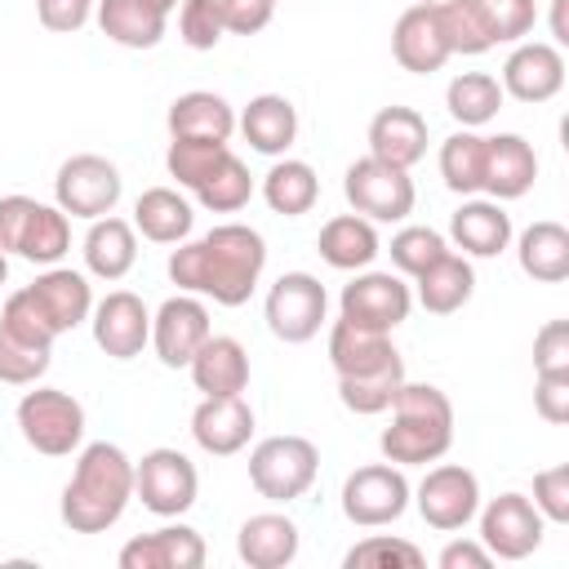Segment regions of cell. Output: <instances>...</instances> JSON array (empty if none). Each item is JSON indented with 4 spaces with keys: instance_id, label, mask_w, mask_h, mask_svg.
<instances>
[{
    "instance_id": "cell-1",
    "label": "cell",
    "mask_w": 569,
    "mask_h": 569,
    "mask_svg": "<svg viewBox=\"0 0 569 569\" xmlns=\"http://www.w3.org/2000/svg\"><path fill=\"white\" fill-rule=\"evenodd\" d=\"M267 267V240L244 222H222L200 240H182L164 271L182 293L213 298L218 307H240L258 289Z\"/></svg>"
},
{
    "instance_id": "cell-2",
    "label": "cell",
    "mask_w": 569,
    "mask_h": 569,
    "mask_svg": "<svg viewBox=\"0 0 569 569\" xmlns=\"http://www.w3.org/2000/svg\"><path fill=\"white\" fill-rule=\"evenodd\" d=\"M129 498H133V458L111 440H93L80 449L76 471L62 485L58 516L71 533H107L124 516Z\"/></svg>"
},
{
    "instance_id": "cell-3",
    "label": "cell",
    "mask_w": 569,
    "mask_h": 569,
    "mask_svg": "<svg viewBox=\"0 0 569 569\" xmlns=\"http://www.w3.org/2000/svg\"><path fill=\"white\" fill-rule=\"evenodd\" d=\"M453 445V405L431 382H400L391 400V427H382L378 449L396 467H427L440 462Z\"/></svg>"
},
{
    "instance_id": "cell-4",
    "label": "cell",
    "mask_w": 569,
    "mask_h": 569,
    "mask_svg": "<svg viewBox=\"0 0 569 569\" xmlns=\"http://www.w3.org/2000/svg\"><path fill=\"white\" fill-rule=\"evenodd\" d=\"M320 449L307 436H267L249 449V485L267 502H293L316 485Z\"/></svg>"
},
{
    "instance_id": "cell-5",
    "label": "cell",
    "mask_w": 569,
    "mask_h": 569,
    "mask_svg": "<svg viewBox=\"0 0 569 569\" xmlns=\"http://www.w3.org/2000/svg\"><path fill=\"white\" fill-rule=\"evenodd\" d=\"M18 431L44 458H67L84 440V405L62 387H36L18 400Z\"/></svg>"
},
{
    "instance_id": "cell-6",
    "label": "cell",
    "mask_w": 569,
    "mask_h": 569,
    "mask_svg": "<svg viewBox=\"0 0 569 569\" xmlns=\"http://www.w3.org/2000/svg\"><path fill=\"white\" fill-rule=\"evenodd\" d=\"M342 196L369 222H405L413 213V204H418L409 169H396V164L373 160V156H360V160L347 164Z\"/></svg>"
},
{
    "instance_id": "cell-7",
    "label": "cell",
    "mask_w": 569,
    "mask_h": 569,
    "mask_svg": "<svg viewBox=\"0 0 569 569\" xmlns=\"http://www.w3.org/2000/svg\"><path fill=\"white\" fill-rule=\"evenodd\" d=\"M200 493V471L182 449H147L133 462V498L151 511V516H182L196 507Z\"/></svg>"
},
{
    "instance_id": "cell-8",
    "label": "cell",
    "mask_w": 569,
    "mask_h": 569,
    "mask_svg": "<svg viewBox=\"0 0 569 569\" xmlns=\"http://www.w3.org/2000/svg\"><path fill=\"white\" fill-rule=\"evenodd\" d=\"M120 169L107 160V156H93V151H80L71 160H62L58 178H53V204L67 213V218H107L116 204H120Z\"/></svg>"
},
{
    "instance_id": "cell-9",
    "label": "cell",
    "mask_w": 569,
    "mask_h": 569,
    "mask_svg": "<svg viewBox=\"0 0 569 569\" xmlns=\"http://www.w3.org/2000/svg\"><path fill=\"white\" fill-rule=\"evenodd\" d=\"M409 493L413 489L396 462H369L342 480V516L360 529H382L409 511Z\"/></svg>"
},
{
    "instance_id": "cell-10",
    "label": "cell",
    "mask_w": 569,
    "mask_h": 569,
    "mask_svg": "<svg viewBox=\"0 0 569 569\" xmlns=\"http://www.w3.org/2000/svg\"><path fill=\"white\" fill-rule=\"evenodd\" d=\"M262 311H267V329L280 342L298 347V342H311L320 333L325 311H329V293H325V284L311 271H284L271 284Z\"/></svg>"
},
{
    "instance_id": "cell-11",
    "label": "cell",
    "mask_w": 569,
    "mask_h": 569,
    "mask_svg": "<svg viewBox=\"0 0 569 569\" xmlns=\"http://www.w3.org/2000/svg\"><path fill=\"white\" fill-rule=\"evenodd\" d=\"M409 498L418 502V516H422L431 529L458 533V529H467V525L476 520V511H480V480H476V471H467V467H458V462H440V467H431V471L422 476L418 493H409Z\"/></svg>"
},
{
    "instance_id": "cell-12",
    "label": "cell",
    "mask_w": 569,
    "mask_h": 569,
    "mask_svg": "<svg viewBox=\"0 0 569 569\" xmlns=\"http://www.w3.org/2000/svg\"><path fill=\"white\" fill-rule=\"evenodd\" d=\"M409 311H413V289L391 271H360L351 284H342V298H338L342 320L365 325V329H382V333L405 325Z\"/></svg>"
},
{
    "instance_id": "cell-13",
    "label": "cell",
    "mask_w": 569,
    "mask_h": 569,
    "mask_svg": "<svg viewBox=\"0 0 569 569\" xmlns=\"http://www.w3.org/2000/svg\"><path fill=\"white\" fill-rule=\"evenodd\" d=\"M476 516H480V542L489 547L493 560H525L542 547L547 520L525 493H498Z\"/></svg>"
},
{
    "instance_id": "cell-14",
    "label": "cell",
    "mask_w": 569,
    "mask_h": 569,
    "mask_svg": "<svg viewBox=\"0 0 569 569\" xmlns=\"http://www.w3.org/2000/svg\"><path fill=\"white\" fill-rule=\"evenodd\" d=\"M209 333V307L196 293H173L151 316V347L164 369H187Z\"/></svg>"
},
{
    "instance_id": "cell-15",
    "label": "cell",
    "mask_w": 569,
    "mask_h": 569,
    "mask_svg": "<svg viewBox=\"0 0 569 569\" xmlns=\"http://www.w3.org/2000/svg\"><path fill=\"white\" fill-rule=\"evenodd\" d=\"M93 320V342L98 351H107L111 360H133L142 356V347L151 342V311L138 293L129 289H111L102 302H93L89 311Z\"/></svg>"
},
{
    "instance_id": "cell-16",
    "label": "cell",
    "mask_w": 569,
    "mask_h": 569,
    "mask_svg": "<svg viewBox=\"0 0 569 569\" xmlns=\"http://www.w3.org/2000/svg\"><path fill=\"white\" fill-rule=\"evenodd\" d=\"M391 58L413 71V76H431L440 71L453 53H449V40H445V27H440V13H436V0H413L396 27H391Z\"/></svg>"
},
{
    "instance_id": "cell-17",
    "label": "cell",
    "mask_w": 569,
    "mask_h": 569,
    "mask_svg": "<svg viewBox=\"0 0 569 569\" xmlns=\"http://www.w3.org/2000/svg\"><path fill=\"white\" fill-rule=\"evenodd\" d=\"M498 84L516 102H551L565 89V53L542 40H520L502 62Z\"/></svg>"
},
{
    "instance_id": "cell-18",
    "label": "cell",
    "mask_w": 569,
    "mask_h": 569,
    "mask_svg": "<svg viewBox=\"0 0 569 569\" xmlns=\"http://www.w3.org/2000/svg\"><path fill=\"white\" fill-rule=\"evenodd\" d=\"M249 436H253V409L244 396H204L191 413V440L213 458L240 453Z\"/></svg>"
},
{
    "instance_id": "cell-19",
    "label": "cell",
    "mask_w": 569,
    "mask_h": 569,
    "mask_svg": "<svg viewBox=\"0 0 569 569\" xmlns=\"http://www.w3.org/2000/svg\"><path fill=\"white\" fill-rule=\"evenodd\" d=\"M204 538L191 525H164L156 533H138L120 547V569H200L204 565Z\"/></svg>"
},
{
    "instance_id": "cell-20",
    "label": "cell",
    "mask_w": 569,
    "mask_h": 569,
    "mask_svg": "<svg viewBox=\"0 0 569 569\" xmlns=\"http://www.w3.org/2000/svg\"><path fill=\"white\" fill-rule=\"evenodd\" d=\"M538 182V156L520 133H498L485 142V191L489 200L507 204L520 200Z\"/></svg>"
},
{
    "instance_id": "cell-21",
    "label": "cell",
    "mask_w": 569,
    "mask_h": 569,
    "mask_svg": "<svg viewBox=\"0 0 569 569\" xmlns=\"http://www.w3.org/2000/svg\"><path fill=\"white\" fill-rule=\"evenodd\" d=\"M187 369L200 396H244L249 387V351L231 333H209Z\"/></svg>"
},
{
    "instance_id": "cell-22",
    "label": "cell",
    "mask_w": 569,
    "mask_h": 569,
    "mask_svg": "<svg viewBox=\"0 0 569 569\" xmlns=\"http://www.w3.org/2000/svg\"><path fill=\"white\" fill-rule=\"evenodd\" d=\"M369 156L396 169H413L427 156V120L413 107H382L369 120Z\"/></svg>"
},
{
    "instance_id": "cell-23",
    "label": "cell",
    "mask_w": 569,
    "mask_h": 569,
    "mask_svg": "<svg viewBox=\"0 0 569 569\" xmlns=\"http://www.w3.org/2000/svg\"><path fill=\"white\" fill-rule=\"evenodd\" d=\"M449 240L462 258H498L511 244V213L498 200H462L449 218Z\"/></svg>"
},
{
    "instance_id": "cell-24",
    "label": "cell",
    "mask_w": 569,
    "mask_h": 569,
    "mask_svg": "<svg viewBox=\"0 0 569 569\" xmlns=\"http://www.w3.org/2000/svg\"><path fill=\"white\" fill-rule=\"evenodd\" d=\"M31 298L40 302V311L49 316V325L62 333H71L76 325L89 320L93 311V289H89V276L84 271H71V267H49L44 276H36L31 284Z\"/></svg>"
},
{
    "instance_id": "cell-25",
    "label": "cell",
    "mask_w": 569,
    "mask_h": 569,
    "mask_svg": "<svg viewBox=\"0 0 569 569\" xmlns=\"http://www.w3.org/2000/svg\"><path fill=\"white\" fill-rule=\"evenodd\" d=\"M298 547H302L298 525L280 511H258L236 533V551L249 569H284V565H293Z\"/></svg>"
},
{
    "instance_id": "cell-26",
    "label": "cell",
    "mask_w": 569,
    "mask_h": 569,
    "mask_svg": "<svg viewBox=\"0 0 569 569\" xmlns=\"http://www.w3.org/2000/svg\"><path fill=\"white\" fill-rule=\"evenodd\" d=\"M169 138H200V142H227L236 133V111L213 89H191L169 102Z\"/></svg>"
},
{
    "instance_id": "cell-27",
    "label": "cell",
    "mask_w": 569,
    "mask_h": 569,
    "mask_svg": "<svg viewBox=\"0 0 569 569\" xmlns=\"http://www.w3.org/2000/svg\"><path fill=\"white\" fill-rule=\"evenodd\" d=\"M236 129L244 133V142L262 156H284L298 138V107L284 93H258L244 102V111L236 116Z\"/></svg>"
},
{
    "instance_id": "cell-28",
    "label": "cell",
    "mask_w": 569,
    "mask_h": 569,
    "mask_svg": "<svg viewBox=\"0 0 569 569\" xmlns=\"http://www.w3.org/2000/svg\"><path fill=\"white\" fill-rule=\"evenodd\" d=\"M80 253H84L89 276H98V280H124L133 271V262H138V231H133V222H124L116 213L93 218L89 231H84V249Z\"/></svg>"
},
{
    "instance_id": "cell-29",
    "label": "cell",
    "mask_w": 569,
    "mask_h": 569,
    "mask_svg": "<svg viewBox=\"0 0 569 569\" xmlns=\"http://www.w3.org/2000/svg\"><path fill=\"white\" fill-rule=\"evenodd\" d=\"M400 360V351L391 347V333L382 329H365V325H351V320H333L329 329V365L338 378H351V373H369V369H382Z\"/></svg>"
},
{
    "instance_id": "cell-30",
    "label": "cell",
    "mask_w": 569,
    "mask_h": 569,
    "mask_svg": "<svg viewBox=\"0 0 569 569\" xmlns=\"http://www.w3.org/2000/svg\"><path fill=\"white\" fill-rule=\"evenodd\" d=\"M413 298H418V307L422 311H431V316H453V311H462L467 302H471V293H476V271H471V262L462 258V253H445V258H436L422 276H413Z\"/></svg>"
},
{
    "instance_id": "cell-31",
    "label": "cell",
    "mask_w": 569,
    "mask_h": 569,
    "mask_svg": "<svg viewBox=\"0 0 569 569\" xmlns=\"http://www.w3.org/2000/svg\"><path fill=\"white\" fill-rule=\"evenodd\" d=\"M378 231H373V222L369 218H360V213H338V218H329L325 227H320V236H316V253L333 267V271H365L373 258H378Z\"/></svg>"
},
{
    "instance_id": "cell-32",
    "label": "cell",
    "mask_w": 569,
    "mask_h": 569,
    "mask_svg": "<svg viewBox=\"0 0 569 569\" xmlns=\"http://www.w3.org/2000/svg\"><path fill=\"white\" fill-rule=\"evenodd\" d=\"M191 200L173 187H147L133 204V231H142V240L151 244H182L191 236Z\"/></svg>"
},
{
    "instance_id": "cell-33",
    "label": "cell",
    "mask_w": 569,
    "mask_h": 569,
    "mask_svg": "<svg viewBox=\"0 0 569 569\" xmlns=\"http://www.w3.org/2000/svg\"><path fill=\"white\" fill-rule=\"evenodd\" d=\"M516 258H520V271L529 280H542V284H560L569 276V231L551 218H538L520 231L516 240Z\"/></svg>"
},
{
    "instance_id": "cell-34",
    "label": "cell",
    "mask_w": 569,
    "mask_h": 569,
    "mask_svg": "<svg viewBox=\"0 0 569 569\" xmlns=\"http://www.w3.org/2000/svg\"><path fill=\"white\" fill-rule=\"evenodd\" d=\"M98 31L120 49H156L164 40V13L142 0H98L93 4Z\"/></svg>"
},
{
    "instance_id": "cell-35",
    "label": "cell",
    "mask_w": 569,
    "mask_h": 569,
    "mask_svg": "<svg viewBox=\"0 0 569 569\" xmlns=\"http://www.w3.org/2000/svg\"><path fill=\"white\" fill-rule=\"evenodd\" d=\"M262 200H267V209L271 213H284V218H302V213H311L316 209V200H320V178H316V169L307 164V160H276L271 169H267V178H262Z\"/></svg>"
},
{
    "instance_id": "cell-36",
    "label": "cell",
    "mask_w": 569,
    "mask_h": 569,
    "mask_svg": "<svg viewBox=\"0 0 569 569\" xmlns=\"http://www.w3.org/2000/svg\"><path fill=\"white\" fill-rule=\"evenodd\" d=\"M502 84H498V76H489V71H462V76H453L449 80V89H445V107H449V116L462 124V129H480V124H489L498 111H502Z\"/></svg>"
},
{
    "instance_id": "cell-37",
    "label": "cell",
    "mask_w": 569,
    "mask_h": 569,
    "mask_svg": "<svg viewBox=\"0 0 569 569\" xmlns=\"http://www.w3.org/2000/svg\"><path fill=\"white\" fill-rule=\"evenodd\" d=\"M485 142L476 129H458L440 142V178L449 191L458 196H476L485 191Z\"/></svg>"
},
{
    "instance_id": "cell-38",
    "label": "cell",
    "mask_w": 569,
    "mask_h": 569,
    "mask_svg": "<svg viewBox=\"0 0 569 569\" xmlns=\"http://www.w3.org/2000/svg\"><path fill=\"white\" fill-rule=\"evenodd\" d=\"M71 249V222L58 204H36L27 231H22V244H18V258L36 262V267H58L62 253Z\"/></svg>"
},
{
    "instance_id": "cell-39",
    "label": "cell",
    "mask_w": 569,
    "mask_h": 569,
    "mask_svg": "<svg viewBox=\"0 0 569 569\" xmlns=\"http://www.w3.org/2000/svg\"><path fill=\"white\" fill-rule=\"evenodd\" d=\"M400 382H405V360H391V365H382V369L338 378V400H342L351 413H365V418H369V413L391 409Z\"/></svg>"
},
{
    "instance_id": "cell-40",
    "label": "cell",
    "mask_w": 569,
    "mask_h": 569,
    "mask_svg": "<svg viewBox=\"0 0 569 569\" xmlns=\"http://www.w3.org/2000/svg\"><path fill=\"white\" fill-rule=\"evenodd\" d=\"M227 156H231V147H227V142L173 138V142H169V151H164V169H169V178H173L178 187L200 191V187H204V178H209Z\"/></svg>"
},
{
    "instance_id": "cell-41",
    "label": "cell",
    "mask_w": 569,
    "mask_h": 569,
    "mask_svg": "<svg viewBox=\"0 0 569 569\" xmlns=\"http://www.w3.org/2000/svg\"><path fill=\"white\" fill-rule=\"evenodd\" d=\"M493 44H520L538 22V0H467Z\"/></svg>"
},
{
    "instance_id": "cell-42",
    "label": "cell",
    "mask_w": 569,
    "mask_h": 569,
    "mask_svg": "<svg viewBox=\"0 0 569 569\" xmlns=\"http://www.w3.org/2000/svg\"><path fill=\"white\" fill-rule=\"evenodd\" d=\"M249 196H253V178H249V169H244V160L231 151L209 178H204V187L196 191V200L204 204V209H213V213H236V209H244L249 204Z\"/></svg>"
},
{
    "instance_id": "cell-43",
    "label": "cell",
    "mask_w": 569,
    "mask_h": 569,
    "mask_svg": "<svg viewBox=\"0 0 569 569\" xmlns=\"http://www.w3.org/2000/svg\"><path fill=\"white\" fill-rule=\"evenodd\" d=\"M387 253H391V262H396L400 276H422L436 258L449 253V240L436 227H400L391 236V249Z\"/></svg>"
},
{
    "instance_id": "cell-44",
    "label": "cell",
    "mask_w": 569,
    "mask_h": 569,
    "mask_svg": "<svg viewBox=\"0 0 569 569\" xmlns=\"http://www.w3.org/2000/svg\"><path fill=\"white\" fill-rule=\"evenodd\" d=\"M0 329H9L13 338H22V342H31V347H49V351H53V342H58V329L49 325V316L40 311V302L31 298V289H18V293L4 298V307H0Z\"/></svg>"
},
{
    "instance_id": "cell-45",
    "label": "cell",
    "mask_w": 569,
    "mask_h": 569,
    "mask_svg": "<svg viewBox=\"0 0 569 569\" xmlns=\"http://www.w3.org/2000/svg\"><path fill=\"white\" fill-rule=\"evenodd\" d=\"M436 13H440V27H445V40H449V53H467V58H480L493 49V40L485 36L480 18L471 13L467 0H436Z\"/></svg>"
},
{
    "instance_id": "cell-46",
    "label": "cell",
    "mask_w": 569,
    "mask_h": 569,
    "mask_svg": "<svg viewBox=\"0 0 569 569\" xmlns=\"http://www.w3.org/2000/svg\"><path fill=\"white\" fill-rule=\"evenodd\" d=\"M427 556H422V547H413L409 538H391V533H369V538H360L347 556H342V565L347 569H378V565H405V569H418Z\"/></svg>"
},
{
    "instance_id": "cell-47",
    "label": "cell",
    "mask_w": 569,
    "mask_h": 569,
    "mask_svg": "<svg viewBox=\"0 0 569 569\" xmlns=\"http://www.w3.org/2000/svg\"><path fill=\"white\" fill-rule=\"evenodd\" d=\"M49 347H31L22 338H13L9 329H0V382L9 387H36L49 369Z\"/></svg>"
},
{
    "instance_id": "cell-48",
    "label": "cell",
    "mask_w": 569,
    "mask_h": 569,
    "mask_svg": "<svg viewBox=\"0 0 569 569\" xmlns=\"http://www.w3.org/2000/svg\"><path fill=\"white\" fill-rule=\"evenodd\" d=\"M178 36L187 49L196 53H209L222 44L227 27H222V13H218V0H182L178 4Z\"/></svg>"
},
{
    "instance_id": "cell-49",
    "label": "cell",
    "mask_w": 569,
    "mask_h": 569,
    "mask_svg": "<svg viewBox=\"0 0 569 569\" xmlns=\"http://www.w3.org/2000/svg\"><path fill=\"white\" fill-rule=\"evenodd\" d=\"M529 502L542 511V520H551V525H569V467L560 462V467L538 471V476H533V498H529Z\"/></svg>"
},
{
    "instance_id": "cell-50",
    "label": "cell",
    "mask_w": 569,
    "mask_h": 569,
    "mask_svg": "<svg viewBox=\"0 0 569 569\" xmlns=\"http://www.w3.org/2000/svg\"><path fill=\"white\" fill-rule=\"evenodd\" d=\"M533 373H569V320H547L533 333Z\"/></svg>"
},
{
    "instance_id": "cell-51",
    "label": "cell",
    "mask_w": 569,
    "mask_h": 569,
    "mask_svg": "<svg viewBox=\"0 0 569 569\" xmlns=\"http://www.w3.org/2000/svg\"><path fill=\"white\" fill-rule=\"evenodd\" d=\"M533 409L542 422H569V373H533Z\"/></svg>"
},
{
    "instance_id": "cell-52",
    "label": "cell",
    "mask_w": 569,
    "mask_h": 569,
    "mask_svg": "<svg viewBox=\"0 0 569 569\" xmlns=\"http://www.w3.org/2000/svg\"><path fill=\"white\" fill-rule=\"evenodd\" d=\"M93 4L98 0H36V18H40L44 31L71 36V31H80L93 18Z\"/></svg>"
},
{
    "instance_id": "cell-53",
    "label": "cell",
    "mask_w": 569,
    "mask_h": 569,
    "mask_svg": "<svg viewBox=\"0 0 569 569\" xmlns=\"http://www.w3.org/2000/svg\"><path fill=\"white\" fill-rule=\"evenodd\" d=\"M218 13L231 36H258L271 22L276 0H218Z\"/></svg>"
},
{
    "instance_id": "cell-54",
    "label": "cell",
    "mask_w": 569,
    "mask_h": 569,
    "mask_svg": "<svg viewBox=\"0 0 569 569\" xmlns=\"http://www.w3.org/2000/svg\"><path fill=\"white\" fill-rule=\"evenodd\" d=\"M36 204L40 200H31V196H4L0 200V253H18L22 231H27L31 213H36Z\"/></svg>"
},
{
    "instance_id": "cell-55",
    "label": "cell",
    "mask_w": 569,
    "mask_h": 569,
    "mask_svg": "<svg viewBox=\"0 0 569 569\" xmlns=\"http://www.w3.org/2000/svg\"><path fill=\"white\" fill-rule=\"evenodd\" d=\"M493 565V556H489V547L476 538H453L445 551H440V569H489Z\"/></svg>"
},
{
    "instance_id": "cell-56",
    "label": "cell",
    "mask_w": 569,
    "mask_h": 569,
    "mask_svg": "<svg viewBox=\"0 0 569 569\" xmlns=\"http://www.w3.org/2000/svg\"><path fill=\"white\" fill-rule=\"evenodd\" d=\"M565 4H569V0H556V13H551V36H556L560 44L569 40V31H565Z\"/></svg>"
},
{
    "instance_id": "cell-57",
    "label": "cell",
    "mask_w": 569,
    "mask_h": 569,
    "mask_svg": "<svg viewBox=\"0 0 569 569\" xmlns=\"http://www.w3.org/2000/svg\"><path fill=\"white\" fill-rule=\"evenodd\" d=\"M142 4H151V9H156V13H164V18L178 9V0H142Z\"/></svg>"
},
{
    "instance_id": "cell-58",
    "label": "cell",
    "mask_w": 569,
    "mask_h": 569,
    "mask_svg": "<svg viewBox=\"0 0 569 569\" xmlns=\"http://www.w3.org/2000/svg\"><path fill=\"white\" fill-rule=\"evenodd\" d=\"M9 280V253H0V284Z\"/></svg>"
}]
</instances>
